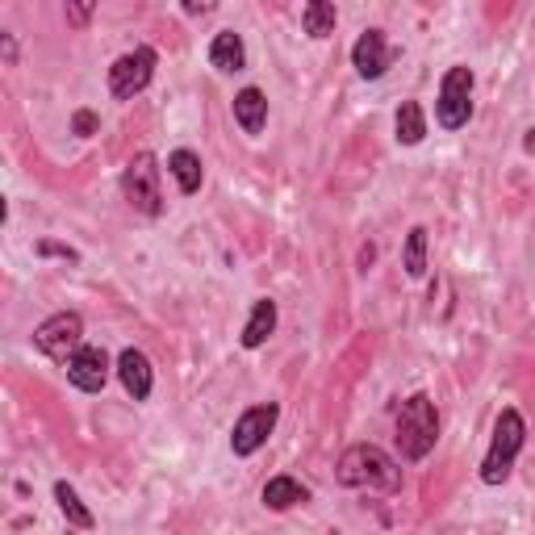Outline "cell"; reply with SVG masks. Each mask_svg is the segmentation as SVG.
Wrapping results in <instances>:
<instances>
[{"instance_id": "3957f363", "label": "cell", "mask_w": 535, "mask_h": 535, "mask_svg": "<svg viewBox=\"0 0 535 535\" xmlns=\"http://www.w3.org/2000/svg\"><path fill=\"white\" fill-rule=\"evenodd\" d=\"M527 444V423L515 406H506L494 423V439H490V452L481 460V481L485 485H506L510 469H515V460Z\"/></svg>"}, {"instance_id": "5bb4252c", "label": "cell", "mask_w": 535, "mask_h": 535, "mask_svg": "<svg viewBox=\"0 0 535 535\" xmlns=\"http://www.w3.org/2000/svg\"><path fill=\"white\" fill-rule=\"evenodd\" d=\"M276 331V301L272 297H260L251 306V318H247V327H243V347L247 352H255V347H264Z\"/></svg>"}, {"instance_id": "7c38bea8", "label": "cell", "mask_w": 535, "mask_h": 535, "mask_svg": "<svg viewBox=\"0 0 535 535\" xmlns=\"http://www.w3.org/2000/svg\"><path fill=\"white\" fill-rule=\"evenodd\" d=\"M209 63H214L222 76L243 72V67H247V46H243V34H235V30L214 34V42H209Z\"/></svg>"}, {"instance_id": "2e32d148", "label": "cell", "mask_w": 535, "mask_h": 535, "mask_svg": "<svg viewBox=\"0 0 535 535\" xmlns=\"http://www.w3.org/2000/svg\"><path fill=\"white\" fill-rule=\"evenodd\" d=\"M310 502V490L301 485L297 477H272L268 485H264V506L268 510H293V506H306Z\"/></svg>"}, {"instance_id": "e0dca14e", "label": "cell", "mask_w": 535, "mask_h": 535, "mask_svg": "<svg viewBox=\"0 0 535 535\" xmlns=\"http://www.w3.org/2000/svg\"><path fill=\"white\" fill-rule=\"evenodd\" d=\"M393 126H398V143L402 147H418L427 138V113H423V105H418V101H402Z\"/></svg>"}, {"instance_id": "277c9868", "label": "cell", "mask_w": 535, "mask_h": 535, "mask_svg": "<svg viewBox=\"0 0 535 535\" xmlns=\"http://www.w3.org/2000/svg\"><path fill=\"white\" fill-rule=\"evenodd\" d=\"M122 197L147 218L164 214V193H159V164L151 151H138L122 172Z\"/></svg>"}, {"instance_id": "9c48e42d", "label": "cell", "mask_w": 535, "mask_h": 535, "mask_svg": "<svg viewBox=\"0 0 535 535\" xmlns=\"http://www.w3.org/2000/svg\"><path fill=\"white\" fill-rule=\"evenodd\" d=\"M109 372H113L109 352L105 347H92V343H84L80 352L67 360V381H72L80 393H101L109 385Z\"/></svg>"}, {"instance_id": "cb8c5ba5", "label": "cell", "mask_w": 535, "mask_h": 535, "mask_svg": "<svg viewBox=\"0 0 535 535\" xmlns=\"http://www.w3.org/2000/svg\"><path fill=\"white\" fill-rule=\"evenodd\" d=\"M0 55H5V63H9V67L17 63V38H13L9 30H0Z\"/></svg>"}, {"instance_id": "7a4b0ae2", "label": "cell", "mask_w": 535, "mask_h": 535, "mask_svg": "<svg viewBox=\"0 0 535 535\" xmlns=\"http://www.w3.org/2000/svg\"><path fill=\"white\" fill-rule=\"evenodd\" d=\"M398 452L406 456V460H423V456H431V448H435V439H439V410H435V402L427 398V393H410V398L402 402V410H398Z\"/></svg>"}, {"instance_id": "d4e9b609", "label": "cell", "mask_w": 535, "mask_h": 535, "mask_svg": "<svg viewBox=\"0 0 535 535\" xmlns=\"http://www.w3.org/2000/svg\"><path fill=\"white\" fill-rule=\"evenodd\" d=\"M523 147H527V155H535V130H527V138H523Z\"/></svg>"}, {"instance_id": "d6986e66", "label": "cell", "mask_w": 535, "mask_h": 535, "mask_svg": "<svg viewBox=\"0 0 535 535\" xmlns=\"http://www.w3.org/2000/svg\"><path fill=\"white\" fill-rule=\"evenodd\" d=\"M335 21H339V13H335L331 0H310V5L301 9V30H306L310 38H331Z\"/></svg>"}, {"instance_id": "ba28073f", "label": "cell", "mask_w": 535, "mask_h": 535, "mask_svg": "<svg viewBox=\"0 0 535 535\" xmlns=\"http://www.w3.org/2000/svg\"><path fill=\"white\" fill-rule=\"evenodd\" d=\"M276 418H281V406L276 402H260V406L243 410L235 431H230V452L235 456H255L268 444V435L276 431Z\"/></svg>"}, {"instance_id": "603a6c76", "label": "cell", "mask_w": 535, "mask_h": 535, "mask_svg": "<svg viewBox=\"0 0 535 535\" xmlns=\"http://www.w3.org/2000/svg\"><path fill=\"white\" fill-rule=\"evenodd\" d=\"M34 251H38V255H59V260H80V255L67 247V243H51V239H42Z\"/></svg>"}, {"instance_id": "44dd1931", "label": "cell", "mask_w": 535, "mask_h": 535, "mask_svg": "<svg viewBox=\"0 0 535 535\" xmlns=\"http://www.w3.org/2000/svg\"><path fill=\"white\" fill-rule=\"evenodd\" d=\"M92 13H97V5H67V9H63L67 26H76V30H84V26H88Z\"/></svg>"}, {"instance_id": "5b68a950", "label": "cell", "mask_w": 535, "mask_h": 535, "mask_svg": "<svg viewBox=\"0 0 535 535\" xmlns=\"http://www.w3.org/2000/svg\"><path fill=\"white\" fill-rule=\"evenodd\" d=\"M435 118L444 130H460L473 118V67H448L444 84H439V101H435Z\"/></svg>"}, {"instance_id": "9a60e30c", "label": "cell", "mask_w": 535, "mask_h": 535, "mask_svg": "<svg viewBox=\"0 0 535 535\" xmlns=\"http://www.w3.org/2000/svg\"><path fill=\"white\" fill-rule=\"evenodd\" d=\"M168 172L176 176V184H180V193H184V197H193V193L201 189V180H205V164H201V155H197V151H189V147H180V151H172V155H168Z\"/></svg>"}, {"instance_id": "52a82bcc", "label": "cell", "mask_w": 535, "mask_h": 535, "mask_svg": "<svg viewBox=\"0 0 535 535\" xmlns=\"http://www.w3.org/2000/svg\"><path fill=\"white\" fill-rule=\"evenodd\" d=\"M155 63H159V55L151 51V46H134V51H126L118 63L109 67V92L118 101H134L138 92L151 84Z\"/></svg>"}, {"instance_id": "ffe728a7", "label": "cell", "mask_w": 535, "mask_h": 535, "mask_svg": "<svg viewBox=\"0 0 535 535\" xmlns=\"http://www.w3.org/2000/svg\"><path fill=\"white\" fill-rule=\"evenodd\" d=\"M402 268H406L410 281H423V276H427V226H414L410 235H406Z\"/></svg>"}, {"instance_id": "8fae6325", "label": "cell", "mask_w": 535, "mask_h": 535, "mask_svg": "<svg viewBox=\"0 0 535 535\" xmlns=\"http://www.w3.org/2000/svg\"><path fill=\"white\" fill-rule=\"evenodd\" d=\"M118 377L126 385V393L134 402H147L151 389H155V368L147 360V352H138V347H126V352L118 356Z\"/></svg>"}, {"instance_id": "ac0fdd59", "label": "cell", "mask_w": 535, "mask_h": 535, "mask_svg": "<svg viewBox=\"0 0 535 535\" xmlns=\"http://www.w3.org/2000/svg\"><path fill=\"white\" fill-rule=\"evenodd\" d=\"M55 502H59V510H63V519L72 523L76 531H92V527H97V519H92V510L80 502V494H76L67 481H55Z\"/></svg>"}, {"instance_id": "6da1fadb", "label": "cell", "mask_w": 535, "mask_h": 535, "mask_svg": "<svg viewBox=\"0 0 535 535\" xmlns=\"http://www.w3.org/2000/svg\"><path fill=\"white\" fill-rule=\"evenodd\" d=\"M335 477L347 490H372V494H398L402 490V464L377 444H352L339 456Z\"/></svg>"}, {"instance_id": "7402d4cb", "label": "cell", "mask_w": 535, "mask_h": 535, "mask_svg": "<svg viewBox=\"0 0 535 535\" xmlns=\"http://www.w3.org/2000/svg\"><path fill=\"white\" fill-rule=\"evenodd\" d=\"M72 130H76L80 138H92V134H97V113H92V109H76Z\"/></svg>"}, {"instance_id": "8992f818", "label": "cell", "mask_w": 535, "mask_h": 535, "mask_svg": "<svg viewBox=\"0 0 535 535\" xmlns=\"http://www.w3.org/2000/svg\"><path fill=\"white\" fill-rule=\"evenodd\" d=\"M34 347L42 356H51L59 364L72 360L80 347H84V318L76 310H63V314H51L42 322V327L34 331Z\"/></svg>"}, {"instance_id": "4fadbf2b", "label": "cell", "mask_w": 535, "mask_h": 535, "mask_svg": "<svg viewBox=\"0 0 535 535\" xmlns=\"http://www.w3.org/2000/svg\"><path fill=\"white\" fill-rule=\"evenodd\" d=\"M235 122L243 126V134H260L268 126V97L260 88H243L239 97H235Z\"/></svg>"}, {"instance_id": "30bf717a", "label": "cell", "mask_w": 535, "mask_h": 535, "mask_svg": "<svg viewBox=\"0 0 535 535\" xmlns=\"http://www.w3.org/2000/svg\"><path fill=\"white\" fill-rule=\"evenodd\" d=\"M389 63H393V51L385 42V30H364L352 46V67L364 80H381L389 72Z\"/></svg>"}]
</instances>
